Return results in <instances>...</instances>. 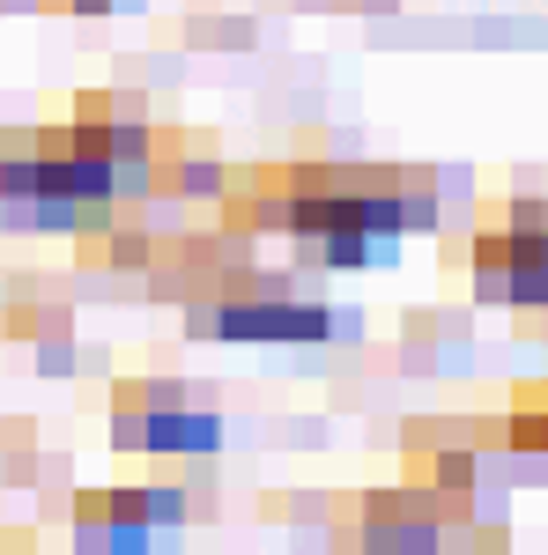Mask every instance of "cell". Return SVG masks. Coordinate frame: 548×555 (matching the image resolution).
<instances>
[{
    "label": "cell",
    "mask_w": 548,
    "mask_h": 555,
    "mask_svg": "<svg viewBox=\"0 0 548 555\" xmlns=\"http://www.w3.org/2000/svg\"><path fill=\"white\" fill-rule=\"evenodd\" d=\"M222 149L193 127H156L149 133V201H215L222 193Z\"/></svg>",
    "instance_id": "3"
},
{
    "label": "cell",
    "mask_w": 548,
    "mask_h": 555,
    "mask_svg": "<svg viewBox=\"0 0 548 555\" xmlns=\"http://www.w3.org/2000/svg\"><path fill=\"white\" fill-rule=\"evenodd\" d=\"M15 555H23V548H15Z\"/></svg>",
    "instance_id": "9"
},
{
    "label": "cell",
    "mask_w": 548,
    "mask_h": 555,
    "mask_svg": "<svg viewBox=\"0 0 548 555\" xmlns=\"http://www.w3.org/2000/svg\"><path fill=\"white\" fill-rule=\"evenodd\" d=\"M393 208H400V230H437L445 222V171L393 164Z\"/></svg>",
    "instance_id": "6"
},
{
    "label": "cell",
    "mask_w": 548,
    "mask_h": 555,
    "mask_svg": "<svg viewBox=\"0 0 548 555\" xmlns=\"http://www.w3.org/2000/svg\"><path fill=\"white\" fill-rule=\"evenodd\" d=\"M304 267H393L400 259V237H379V230H334L319 245H296Z\"/></svg>",
    "instance_id": "5"
},
{
    "label": "cell",
    "mask_w": 548,
    "mask_h": 555,
    "mask_svg": "<svg viewBox=\"0 0 548 555\" xmlns=\"http://www.w3.org/2000/svg\"><path fill=\"white\" fill-rule=\"evenodd\" d=\"M467 282L474 304H497V311H548V230H489V222H467Z\"/></svg>",
    "instance_id": "2"
},
{
    "label": "cell",
    "mask_w": 548,
    "mask_h": 555,
    "mask_svg": "<svg viewBox=\"0 0 548 555\" xmlns=\"http://www.w3.org/2000/svg\"><path fill=\"white\" fill-rule=\"evenodd\" d=\"M119 452H149V460H215L222 452V415L208 400H178V408H156L127 429Z\"/></svg>",
    "instance_id": "4"
},
{
    "label": "cell",
    "mask_w": 548,
    "mask_h": 555,
    "mask_svg": "<svg viewBox=\"0 0 548 555\" xmlns=\"http://www.w3.org/2000/svg\"><path fill=\"white\" fill-rule=\"evenodd\" d=\"M67 104H75L67 119H82V127H133V119H156L149 96H133V89H82V96H67Z\"/></svg>",
    "instance_id": "7"
},
{
    "label": "cell",
    "mask_w": 548,
    "mask_h": 555,
    "mask_svg": "<svg viewBox=\"0 0 548 555\" xmlns=\"http://www.w3.org/2000/svg\"><path fill=\"white\" fill-rule=\"evenodd\" d=\"M474 222H489V230H548V201L541 193H482L474 201Z\"/></svg>",
    "instance_id": "8"
},
{
    "label": "cell",
    "mask_w": 548,
    "mask_h": 555,
    "mask_svg": "<svg viewBox=\"0 0 548 555\" xmlns=\"http://www.w3.org/2000/svg\"><path fill=\"white\" fill-rule=\"evenodd\" d=\"M505 555H511V548H505Z\"/></svg>",
    "instance_id": "10"
},
{
    "label": "cell",
    "mask_w": 548,
    "mask_h": 555,
    "mask_svg": "<svg viewBox=\"0 0 548 555\" xmlns=\"http://www.w3.org/2000/svg\"><path fill=\"white\" fill-rule=\"evenodd\" d=\"M193 518V496L178 481H119V489H75L67 526L75 555H156L178 548V526Z\"/></svg>",
    "instance_id": "1"
}]
</instances>
